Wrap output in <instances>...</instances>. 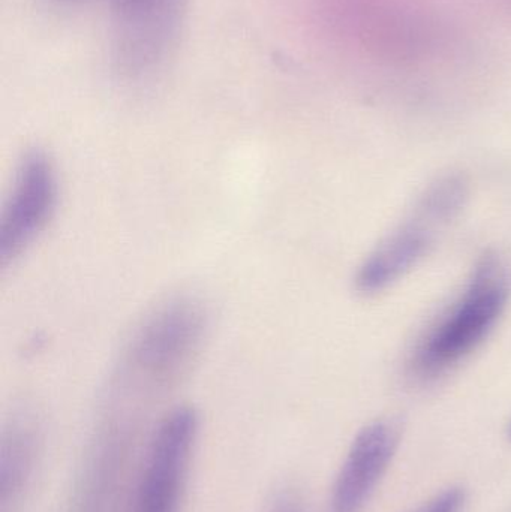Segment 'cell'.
<instances>
[{
  "mask_svg": "<svg viewBox=\"0 0 511 512\" xmlns=\"http://www.w3.org/2000/svg\"><path fill=\"white\" fill-rule=\"evenodd\" d=\"M467 496L462 489L450 487L444 492L437 493L434 498L414 512H464Z\"/></svg>",
  "mask_w": 511,
  "mask_h": 512,
  "instance_id": "30bf717a",
  "label": "cell"
},
{
  "mask_svg": "<svg viewBox=\"0 0 511 512\" xmlns=\"http://www.w3.org/2000/svg\"><path fill=\"white\" fill-rule=\"evenodd\" d=\"M42 456L41 429L29 415H14L0 436V512H21Z\"/></svg>",
  "mask_w": 511,
  "mask_h": 512,
  "instance_id": "ba28073f",
  "label": "cell"
},
{
  "mask_svg": "<svg viewBox=\"0 0 511 512\" xmlns=\"http://www.w3.org/2000/svg\"><path fill=\"white\" fill-rule=\"evenodd\" d=\"M507 432H509V438H510V441H511V420H510L509 429H507Z\"/></svg>",
  "mask_w": 511,
  "mask_h": 512,
  "instance_id": "4fadbf2b",
  "label": "cell"
},
{
  "mask_svg": "<svg viewBox=\"0 0 511 512\" xmlns=\"http://www.w3.org/2000/svg\"><path fill=\"white\" fill-rule=\"evenodd\" d=\"M266 512H305L302 499L293 490H282L270 502Z\"/></svg>",
  "mask_w": 511,
  "mask_h": 512,
  "instance_id": "8fae6325",
  "label": "cell"
},
{
  "mask_svg": "<svg viewBox=\"0 0 511 512\" xmlns=\"http://www.w3.org/2000/svg\"><path fill=\"white\" fill-rule=\"evenodd\" d=\"M465 198L467 185L461 177H446L432 186L413 216L363 262L356 277L359 291H384L416 267L434 246L438 233L461 212Z\"/></svg>",
  "mask_w": 511,
  "mask_h": 512,
  "instance_id": "7a4b0ae2",
  "label": "cell"
},
{
  "mask_svg": "<svg viewBox=\"0 0 511 512\" xmlns=\"http://www.w3.org/2000/svg\"><path fill=\"white\" fill-rule=\"evenodd\" d=\"M128 453L126 430L116 424L102 427L84 453L66 512H111Z\"/></svg>",
  "mask_w": 511,
  "mask_h": 512,
  "instance_id": "52a82bcc",
  "label": "cell"
},
{
  "mask_svg": "<svg viewBox=\"0 0 511 512\" xmlns=\"http://www.w3.org/2000/svg\"><path fill=\"white\" fill-rule=\"evenodd\" d=\"M44 2L54 6V8H74V6L83 5V3L90 2V0H44Z\"/></svg>",
  "mask_w": 511,
  "mask_h": 512,
  "instance_id": "7c38bea8",
  "label": "cell"
},
{
  "mask_svg": "<svg viewBox=\"0 0 511 512\" xmlns=\"http://www.w3.org/2000/svg\"><path fill=\"white\" fill-rule=\"evenodd\" d=\"M398 433L386 421L363 427L351 442L330 490L327 512H363L389 471Z\"/></svg>",
  "mask_w": 511,
  "mask_h": 512,
  "instance_id": "8992f818",
  "label": "cell"
},
{
  "mask_svg": "<svg viewBox=\"0 0 511 512\" xmlns=\"http://www.w3.org/2000/svg\"><path fill=\"white\" fill-rule=\"evenodd\" d=\"M189 0H111V50L117 72L140 80L167 63L179 44Z\"/></svg>",
  "mask_w": 511,
  "mask_h": 512,
  "instance_id": "3957f363",
  "label": "cell"
},
{
  "mask_svg": "<svg viewBox=\"0 0 511 512\" xmlns=\"http://www.w3.org/2000/svg\"><path fill=\"white\" fill-rule=\"evenodd\" d=\"M56 194V176L47 156L39 150L27 153L0 221L3 264L17 258L44 230L53 213Z\"/></svg>",
  "mask_w": 511,
  "mask_h": 512,
  "instance_id": "5b68a950",
  "label": "cell"
},
{
  "mask_svg": "<svg viewBox=\"0 0 511 512\" xmlns=\"http://www.w3.org/2000/svg\"><path fill=\"white\" fill-rule=\"evenodd\" d=\"M510 294L506 262L491 252L483 255L458 300L417 345L410 363L414 375L440 378L467 360L503 318Z\"/></svg>",
  "mask_w": 511,
  "mask_h": 512,
  "instance_id": "6da1fadb",
  "label": "cell"
},
{
  "mask_svg": "<svg viewBox=\"0 0 511 512\" xmlns=\"http://www.w3.org/2000/svg\"><path fill=\"white\" fill-rule=\"evenodd\" d=\"M200 420L179 406L156 426L132 490L128 512H180L197 447Z\"/></svg>",
  "mask_w": 511,
  "mask_h": 512,
  "instance_id": "277c9868",
  "label": "cell"
},
{
  "mask_svg": "<svg viewBox=\"0 0 511 512\" xmlns=\"http://www.w3.org/2000/svg\"><path fill=\"white\" fill-rule=\"evenodd\" d=\"M201 333V319L194 307L173 306L159 313L138 339L135 358L153 375L170 372L194 351Z\"/></svg>",
  "mask_w": 511,
  "mask_h": 512,
  "instance_id": "9c48e42d",
  "label": "cell"
}]
</instances>
